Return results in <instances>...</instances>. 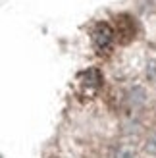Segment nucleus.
<instances>
[{
	"label": "nucleus",
	"mask_w": 156,
	"mask_h": 158,
	"mask_svg": "<svg viewBox=\"0 0 156 158\" xmlns=\"http://www.w3.org/2000/svg\"><path fill=\"white\" fill-rule=\"evenodd\" d=\"M116 43V35H114V27L108 25V23L100 21L95 25L92 29V44H95V48L98 54H106L110 52L112 44Z\"/></svg>",
	"instance_id": "nucleus-3"
},
{
	"label": "nucleus",
	"mask_w": 156,
	"mask_h": 158,
	"mask_svg": "<svg viewBox=\"0 0 156 158\" xmlns=\"http://www.w3.org/2000/svg\"><path fill=\"white\" fill-rule=\"evenodd\" d=\"M100 87H102V73L96 68H89L77 75V89L85 98H92Z\"/></svg>",
	"instance_id": "nucleus-1"
},
{
	"label": "nucleus",
	"mask_w": 156,
	"mask_h": 158,
	"mask_svg": "<svg viewBox=\"0 0 156 158\" xmlns=\"http://www.w3.org/2000/svg\"><path fill=\"white\" fill-rule=\"evenodd\" d=\"M114 35L116 43L129 44L137 35V23L129 14H118L114 18Z\"/></svg>",
	"instance_id": "nucleus-2"
}]
</instances>
